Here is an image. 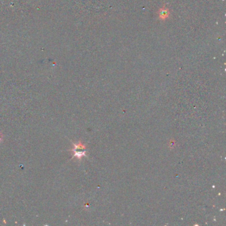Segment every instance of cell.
Returning <instances> with one entry per match:
<instances>
[{"mask_svg": "<svg viewBox=\"0 0 226 226\" xmlns=\"http://www.w3.org/2000/svg\"><path fill=\"white\" fill-rule=\"evenodd\" d=\"M73 144L74 149L71 150L74 153L73 158L76 157L78 159H81L82 157L86 156V147L80 141H79L77 144Z\"/></svg>", "mask_w": 226, "mask_h": 226, "instance_id": "1", "label": "cell"}, {"mask_svg": "<svg viewBox=\"0 0 226 226\" xmlns=\"http://www.w3.org/2000/svg\"><path fill=\"white\" fill-rule=\"evenodd\" d=\"M168 14V12H167V11H166V10H165V11L163 10L161 12V17H166V16H167Z\"/></svg>", "mask_w": 226, "mask_h": 226, "instance_id": "2", "label": "cell"}, {"mask_svg": "<svg viewBox=\"0 0 226 226\" xmlns=\"http://www.w3.org/2000/svg\"><path fill=\"white\" fill-rule=\"evenodd\" d=\"M2 141H3V135H2L1 132H0V142H1Z\"/></svg>", "mask_w": 226, "mask_h": 226, "instance_id": "3", "label": "cell"}]
</instances>
